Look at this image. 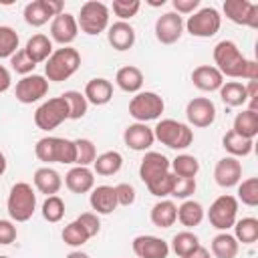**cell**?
<instances>
[{"label": "cell", "mask_w": 258, "mask_h": 258, "mask_svg": "<svg viewBox=\"0 0 258 258\" xmlns=\"http://www.w3.org/2000/svg\"><path fill=\"white\" fill-rule=\"evenodd\" d=\"M34 153L40 161L44 163H64V165H73L77 159V147L73 139L67 137H52L46 135L42 139L36 141L34 145Z\"/></svg>", "instance_id": "cell-1"}, {"label": "cell", "mask_w": 258, "mask_h": 258, "mask_svg": "<svg viewBox=\"0 0 258 258\" xmlns=\"http://www.w3.org/2000/svg\"><path fill=\"white\" fill-rule=\"evenodd\" d=\"M81 67V54L73 46H62L52 50L48 60L44 62V77L52 83H62L71 79Z\"/></svg>", "instance_id": "cell-2"}, {"label": "cell", "mask_w": 258, "mask_h": 258, "mask_svg": "<svg viewBox=\"0 0 258 258\" xmlns=\"http://www.w3.org/2000/svg\"><path fill=\"white\" fill-rule=\"evenodd\" d=\"M214 62H216V69L222 73V77L242 79L248 58L242 54V50L234 40H220L214 46Z\"/></svg>", "instance_id": "cell-3"}, {"label": "cell", "mask_w": 258, "mask_h": 258, "mask_svg": "<svg viewBox=\"0 0 258 258\" xmlns=\"http://www.w3.org/2000/svg\"><path fill=\"white\" fill-rule=\"evenodd\" d=\"M6 210L14 222H28L36 210V194L32 185L26 181L14 183L6 200Z\"/></svg>", "instance_id": "cell-4"}, {"label": "cell", "mask_w": 258, "mask_h": 258, "mask_svg": "<svg viewBox=\"0 0 258 258\" xmlns=\"http://www.w3.org/2000/svg\"><path fill=\"white\" fill-rule=\"evenodd\" d=\"M153 135L159 143H163L169 149L181 151L187 149L194 141V131L189 129V125L175 121V119H161L157 121V125L153 127Z\"/></svg>", "instance_id": "cell-5"}, {"label": "cell", "mask_w": 258, "mask_h": 258, "mask_svg": "<svg viewBox=\"0 0 258 258\" xmlns=\"http://www.w3.org/2000/svg\"><path fill=\"white\" fill-rule=\"evenodd\" d=\"M77 24L89 36L101 34L103 30L109 28V6L103 2H97V0L85 2L77 16Z\"/></svg>", "instance_id": "cell-6"}, {"label": "cell", "mask_w": 258, "mask_h": 258, "mask_svg": "<svg viewBox=\"0 0 258 258\" xmlns=\"http://www.w3.org/2000/svg\"><path fill=\"white\" fill-rule=\"evenodd\" d=\"M165 109L163 99L153 91H139L129 101V115L135 119V123H147L161 117Z\"/></svg>", "instance_id": "cell-7"}, {"label": "cell", "mask_w": 258, "mask_h": 258, "mask_svg": "<svg viewBox=\"0 0 258 258\" xmlns=\"http://www.w3.org/2000/svg\"><path fill=\"white\" fill-rule=\"evenodd\" d=\"M220 26H222V16L214 6H204V8L196 10L183 22V28L196 38H210V36L218 34Z\"/></svg>", "instance_id": "cell-8"}, {"label": "cell", "mask_w": 258, "mask_h": 258, "mask_svg": "<svg viewBox=\"0 0 258 258\" xmlns=\"http://www.w3.org/2000/svg\"><path fill=\"white\" fill-rule=\"evenodd\" d=\"M67 119H69V105L62 97H52L42 105H38V109L34 111V123L42 131H52Z\"/></svg>", "instance_id": "cell-9"}, {"label": "cell", "mask_w": 258, "mask_h": 258, "mask_svg": "<svg viewBox=\"0 0 258 258\" xmlns=\"http://www.w3.org/2000/svg\"><path fill=\"white\" fill-rule=\"evenodd\" d=\"M236 218H238V200L230 194L216 198L208 210L210 224L220 232H228L236 224Z\"/></svg>", "instance_id": "cell-10"}, {"label": "cell", "mask_w": 258, "mask_h": 258, "mask_svg": "<svg viewBox=\"0 0 258 258\" xmlns=\"http://www.w3.org/2000/svg\"><path fill=\"white\" fill-rule=\"evenodd\" d=\"M62 12H64V4L60 0H34L24 6V22L38 28Z\"/></svg>", "instance_id": "cell-11"}, {"label": "cell", "mask_w": 258, "mask_h": 258, "mask_svg": "<svg viewBox=\"0 0 258 258\" xmlns=\"http://www.w3.org/2000/svg\"><path fill=\"white\" fill-rule=\"evenodd\" d=\"M222 8L226 18L232 20L234 24L258 28V4L248 0H226Z\"/></svg>", "instance_id": "cell-12"}, {"label": "cell", "mask_w": 258, "mask_h": 258, "mask_svg": "<svg viewBox=\"0 0 258 258\" xmlns=\"http://www.w3.org/2000/svg\"><path fill=\"white\" fill-rule=\"evenodd\" d=\"M46 93H48V81L42 75H26L16 83V89H14L16 101L24 105H32L40 101Z\"/></svg>", "instance_id": "cell-13"}, {"label": "cell", "mask_w": 258, "mask_h": 258, "mask_svg": "<svg viewBox=\"0 0 258 258\" xmlns=\"http://www.w3.org/2000/svg\"><path fill=\"white\" fill-rule=\"evenodd\" d=\"M181 34H183V18L173 10L163 12L155 20V38L161 44H173L181 38Z\"/></svg>", "instance_id": "cell-14"}, {"label": "cell", "mask_w": 258, "mask_h": 258, "mask_svg": "<svg viewBox=\"0 0 258 258\" xmlns=\"http://www.w3.org/2000/svg\"><path fill=\"white\" fill-rule=\"evenodd\" d=\"M185 117L194 127H210L216 121V105L208 97H196L185 105Z\"/></svg>", "instance_id": "cell-15"}, {"label": "cell", "mask_w": 258, "mask_h": 258, "mask_svg": "<svg viewBox=\"0 0 258 258\" xmlns=\"http://www.w3.org/2000/svg\"><path fill=\"white\" fill-rule=\"evenodd\" d=\"M131 248L137 258H167L169 256V244L151 234L135 236L131 242Z\"/></svg>", "instance_id": "cell-16"}, {"label": "cell", "mask_w": 258, "mask_h": 258, "mask_svg": "<svg viewBox=\"0 0 258 258\" xmlns=\"http://www.w3.org/2000/svg\"><path fill=\"white\" fill-rule=\"evenodd\" d=\"M77 34H79V24L73 14L62 12L50 20V40L58 42L60 46H71Z\"/></svg>", "instance_id": "cell-17"}, {"label": "cell", "mask_w": 258, "mask_h": 258, "mask_svg": "<svg viewBox=\"0 0 258 258\" xmlns=\"http://www.w3.org/2000/svg\"><path fill=\"white\" fill-rule=\"evenodd\" d=\"M240 179H242V163H240V159L226 155V157H222L216 163V167H214V181L220 187H224V189L234 187V185L240 183Z\"/></svg>", "instance_id": "cell-18"}, {"label": "cell", "mask_w": 258, "mask_h": 258, "mask_svg": "<svg viewBox=\"0 0 258 258\" xmlns=\"http://www.w3.org/2000/svg\"><path fill=\"white\" fill-rule=\"evenodd\" d=\"M169 171V159L159 151H147L139 163V177L147 185Z\"/></svg>", "instance_id": "cell-19"}, {"label": "cell", "mask_w": 258, "mask_h": 258, "mask_svg": "<svg viewBox=\"0 0 258 258\" xmlns=\"http://www.w3.org/2000/svg\"><path fill=\"white\" fill-rule=\"evenodd\" d=\"M123 141L133 151H147L155 143V135L147 123H131L123 131Z\"/></svg>", "instance_id": "cell-20"}, {"label": "cell", "mask_w": 258, "mask_h": 258, "mask_svg": "<svg viewBox=\"0 0 258 258\" xmlns=\"http://www.w3.org/2000/svg\"><path fill=\"white\" fill-rule=\"evenodd\" d=\"M191 83L200 91L212 93V91H220V87L224 85V77L214 64H200L191 71Z\"/></svg>", "instance_id": "cell-21"}, {"label": "cell", "mask_w": 258, "mask_h": 258, "mask_svg": "<svg viewBox=\"0 0 258 258\" xmlns=\"http://www.w3.org/2000/svg\"><path fill=\"white\" fill-rule=\"evenodd\" d=\"M107 40L109 44L123 52V50H129L133 44H135V28L129 24V22H123V20H117L113 22L109 28H107Z\"/></svg>", "instance_id": "cell-22"}, {"label": "cell", "mask_w": 258, "mask_h": 258, "mask_svg": "<svg viewBox=\"0 0 258 258\" xmlns=\"http://www.w3.org/2000/svg\"><path fill=\"white\" fill-rule=\"evenodd\" d=\"M89 204L91 208L95 210V214H101V216H107V214H113L117 210V196H115V187L113 185H97L91 189V196H89Z\"/></svg>", "instance_id": "cell-23"}, {"label": "cell", "mask_w": 258, "mask_h": 258, "mask_svg": "<svg viewBox=\"0 0 258 258\" xmlns=\"http://www.w3.org/2000/svg\"><path fill=\"white\" fill-rule=\"evenodd\" d=\"M64 185L73 191V194H89L95 187V173L89 167H81L75 165L67 171L64 175Z\"/></svg>", "instance_id": "cell-24"}, {"label": "cell", "mask_w": 258, "mask_h": 258, "mask_svg": "<svg viewBox=\"0 0 258 258\" xmlns=\"http://www.w3.org/2000/svg\"><path fill=\"white\" fill-rule=\"evenodd\" d=\"M32 181H34V187H36L40 194H44L46 198H48V196H56L58 189L62 187V177H60V173H58L56 169L48 167V165L38 167V169L34 171V175H32Z\"/></svg>", "instance_id": "cell-25"}, {"label": "cell", "mask_w": 258, "mask_h": 258, "mask_svg": "<svg viewBox=\"0 0 258 258\" xmlns=\"http://www.w3.org/2000/svg\"><path fill=\"white\" fill-rule=\"evenodd\" d=\"M83 95H85L87 103L101 107V105H107L113 99V85H111V81H107L103 77H97V79H91L85 85Z\"/></svg>", "instance_id": "cell-26"}, {"label": "cell", "mask_w": 258, "mask_h": 258, "mask_svg": "<svg viewBox=\"0 0 258 258\" xmlns=\"http://www.w3.org/2000/svg\"><path fill=\"white\" fill-rule=\"evenodd\" d=\"M24 52L28 54V58L38 64V62H46L48 56L52 54V40L46 36V34H34L26 40V46H24Z\"/></svg>", "instance_id": "cell-27"}, {"label": "cell", "mask_w": 258, "mask_h": 258, "mask_svg": "<svg viewBox=\"0 0 258 258\" xmlns=\"http://www.w3.org/2000/svg\"><path fill=\"white\" fill-rule=\"evenodd\" d=\"M151 224L157 228H171L177 220V206L171 200H161L157 204H153L151 212H149Z\"/></svg>", "instance_id": "cell-28"}, {"label": "cell", "mask_w": 258, "mask_h": 258, "mask_svg": "<svg viewBox=\"0 0 258 258\" xmlns=\"http://www.w3.org/2000/svg\"><path fill=\"white\" fill-rule=\"evenodd\" d=\"M115 83L125 93H139L143 87V73H141V69H137L133 64L121 67L115 75Z\"/></svg>", "instance_id": "cell-29"}, {"label": "cell", "mask_w": 258, "mask_h": 258, "mask_svg": "<svg viewBox=\"0 0 258 258\" xmlns=\"http://www.w3.org/2000/svg\"><path fill=\"white\" fill-rule=\"evenodd\" d=\"M222 147L230 153V157H246L252 153V147H254V139H248V137H242L238 135L236 131H226V135L222 137Z\"/></svg>", "instance_id": "cell-30"}, {"label": "cell", "mask_w": 258, "mask_h": 258, "mask_svg": "<svg viewBox=\"0 0 258 258\" xmlns=\"http://www.w3.org/2000/svg\"><path fill=\"white\" fill-rule=\"evenodd\" d=\"M212 256L214 258H236L238 256V250H240V242L228 234V232H220L212 238Z\"/></svg>", "instance_id": "cell-31"}, {"label": "cell", "mask_w": 258, "mask_h": 258, "mask_svg": "<svg viewBox=\"0 0 258 258\" xmlns=\"http://www.w3.org/2000/svg\"><path fill=\"white\" fill-rule=\"evenodd\" d=\"M121 167H123V155L119 151H105V153L97 155V159L93 161V169H95L93 173L103 175V177L119 173Z\"/></svg>", "instance_id": "cell-32"}, {"label": "cell", "mask_w": 258, "mask_h": 258, "mask_svg": "<svg viewBox=\"0 0 258 258\" xmlns=\"http://www.w3.org/2000/svg\"><path fill=\"white\" fill-rule=\"evenodd\" d=\"M232 131H236L242 137L254 139L258 135V111H250V109H242L236 117H234V127Z\"/></svg>", "instance_id": "cell-33"}, {"label": "cell", "mask_w": 258, "mask_h": 258, "mask_svg": "<svg viewBox=\"0 0 258 258\" xmlns=\"http://www.w3.org/2000/svg\"><path fill=\"white\" fill-rule=\"evenodd\" d=\"M177 220L185 228H196L204 220V206L196 200H183L177 208Z\"/></svg>", "instance_id": "cell-34"}, {"label": "cell", "mask_w": 258, "mask_h": 258, "mask_svg": "<svg viewBox=\"0 0 258 258\" xmlns=\"http://www.w3.org/2000/svg\"><path fill=\"white\" fill-rule=\"evenodd\" d=\"M220 99L224 105L228 107H244L248 101L246 95V85L238 83V81H228L220 87Z\"/></svg>", "instance_id": "cell-35"}, {"label": "cell", "mask_w": 258, "mask_h": 258, "mask_svg": "<svg viewBox=\"0 0 258 258\" xmlns=\"http://www.w3.org/2000/svg\"><path fill=\"white\" fill-rule=\"evenodd\" d=\"M169 169L175 177H196L200 171V161L189 153H179L175 159L169 161Z\"/></svg>", "instance_id": "cell-36"}, {"label": "cell", "mask_w": 258, "mask_h": 258, "mask_svg": "<svg viewBox=\"0 0 258 258\" xmlns=\"http://www.w3.org/2000/svg\"><path fill=\"white\" fill-rule=\"evenodd\" d=\"M198 246H202V244H200V238H198L194 232L183 230V232H177V234L171 238V248H169V250H173L175 256L185 258V256L191 254Z\"/></svg>", "instance_id": "cell-37"}, {"label": "cell", "mask_w": 258, "mask_h": 258, "mask_svg": "<svg viewBox=\"0 0 258 258\" xmlns=\"http://www.w3.org/2000/svg\"><path fill=\"white\" fill-rule=\"evenodd\" d=\"M234 228V238L242 244H254L258 240V220L256 218H242L236 220Z\"/></svg>", "instance_id": "cell-38"}, {"label": "cell", "mask_w": 258, "mask_h": 258, "mask_svg": "<svg viewBox=\"0 0 258 258\" xmlns=\"http://www.w3.org/2000/svg\"><path fill=\"white\" fill-rule=\"evenodd\" d=\"M62 242L67 244V246H71V248H79V246H83V244H87L89 240H91V236H89V232L77 222V220H73L71 224H67L64 228H62Z\"/></svg>", "instance_id": "cell-39"}, {"label": "cell", "mask_w": 258, "mask_h": 258, "mask_svg": "<svg viewBox=\"0 0 258 258\" xmlns=\"http://www.w3.org/2000/svg\"><path fill=\"white\" fill-rule=\"evenodd\" d=\"M60 97L69 105V119H81V117L87 115L89 103H87V99L81 91H64Z\"/></svg>", "instance_id": "cell-40"}, {"label": "cell", "mask_w": 258, "mask_h": 258, "mask_svg": "<svg viewBox=\"0 0 258 258\" xmlns=\"http://www.w3.org/2000/svg\"><path fill=\"white\" fill-rule=\"evenodd\" d=\"M75 147H77V159H75L77 165L89 167L97 159V147H95V143L91 139L79 137V139H75Z\"/></svg>", "instance_id": "cell-41"}, {"label": "cell", "mask_w": 258, "mask_h": 258, "mask_svg": "<svg viewBox=\"0 0 258 258\" xmlns=\"http://www.w3.org/2000/svg\"><path fill=\"white\" fill-rule=\"evenodd\" d=\"M244 206L256 208L258 206V177H248L238 183V198Z\"/></svg>", "instance_id": "cell-42"}, {"label": "cell", "mask_w": 258, "mask_h": 258, "mask_svg": "<svg viewBox=\"0 0 258 258\" xmlns=\"http://www.w3.org/2000/svg\"><path fill=\"white\" fill-rule=\"evenodd\" d=\"M18 32L12 26H0V58H10L18 50Z\"/></svg>", "instance_id": "cell-43"}, {"label": "cell", "mask_w": 258, "mask_h": 258, "mask_svg": "<svg viewBox=\"0 0 258 258\" xmlns=\"http://www.w3.org/2000/svg\"><path fill=\"white\" fill-rule=\"evenodd\" d=\"M62 216H64V202H62V198L48 196L44 200V204H42V218L46 222H50V224H56V222L62 220Z\"/></svg>", "instance_id": "cell-44"}, {"label": "cell", "mask_w": 258, "mask_h": 258, "mask_svg": "<svg viewBox=\"0 0 258 258\" xmlns=\"http://www.w3.org/2000/svg\"><path fill=\"white\" fill-rule=\"evenodd\" d=\"M173 183H175V175H173L171 169H169V171L163 173L161 177H157V179H153L151 183H147V189H149V194L155 196V198H165V196L171 194Z\"/></svg>", "instance_id": "cell-45"}, {"label": "cell", "mask_w": 258, "mask_h": 258, "mask_svg": "<svg viewBox=\"0 0 258 258\" xmlns=\"http://www.w3.org/2000/svg\"><path fill=\"white\" fill-rule=\"evenodd\" d=\"M139 8H141V2L139 0H113V4H111V10L123 22H127L129 18H133L139 12Z\"/></svg>", "instance_id": "cell-46"}, {"label": "cell", "mask_w": 258, "mask_h": 258, "mask_svg": "<svg viewBox=\"0 0 258 258\" xmlns=\"http://www.w3.org/2000/svg\"><path fill=\"white\" fill-rule=\"evenodd\" d=\"M196 177H175V183H173V189L169 196L177 198V200H189V196L196 194Z\"/></svg>", "instance_id": "cell-47"}, {"label": "cell", "mask_w": 258, "mask_h": 258, "mask_svg": "<svg viewBox=\"0 0 258 258\" xmlns=\"http://www.w3.org/2000/svg\"><path fill=\"white\" fill-rule=\"evenodd\" d=\"M10 64H12V69H14L18 75H22V77L32 75V71H34V67H36V64L28 58V54L24 52V48L16 50V52L10 56Z\"/></svg>", "instance_id": "cell-48"}, {"label": "cell", "mask_w": 258, "mask_h": 258, "mask_svg": "<svg viewBox=\"0 0 258 258\" xmlns=\"http://www.w3.org/2000/svg\"><path fill=\"white\" fill-rule=\"evenodd\" d=\"M115 196H117V204L119 206H133L135 204V198H137V194H135V187L131 185V183H117L115 185Z\"/></svg>", "instance_id": "cell-49"}, {"label": "cell", "mask_w": 258, "mask_h": 258, "mask_svg": "<svg viewBox=\"0 0 258 258\" xmlns=\"http://www.w3.org/2000/svg\"><path fill=\"white\" fill-rule=\"evenodd\" d=\"M77 222L89 232V236L93 238V236H97L99 234V230H101V222H99V216L95 214V212H85V214H81L79 218H77Z\"/></svg>", "instance_id": "cell-50"}, {"label": "cell", "mask_w": 258, "mask_h": 258, "mask_svg": "<svg viewBox=\"0 0 258 258\" xmlns=\"http://www.w3.org/2000/svg\"><path fill=\"white\" fill-rule=\"evenodd\" d=\"M16 236H18L16 226L10 220H0V244L8 246V244H12L16 240Z\"/></svg>", "instance_id": "cell-51"}, {"label": "cell", "mask_w": 258, "mask_h": 258, "mask_svg": "<svg viewBox=\"0 0 258 258\" xmlns=\"http://www.w3.org/2000/svg\"><path fill=\"white\" fill-rule=\"evenodd\" d=\"M173 12L175 14H194L196 10H200V0H173L171 2Z\"/></svg>", "instance_id": "cell-52"}, {"label": "cell", "mask_w": 258, "mask_h": 258, "mask_svg": "<svg viewBox=\"0 0 258 258\" xmlns=\"http://www.w3.org/2000/svg\"><path fill=\"white\" fill-rule=\"evenodd\" d=\"M10 85H12L10 71H8L4 64H0V93H6V91L10 89Z\"/></svg>", "instance_id": "cell-53"}, {"label": "cell", "mask_w": 258, "mask_h": 258, "mask_svg": "<svg viewBox=\"0 0 258 258\" xmlns=\"http://www.w3.org/2000/svg\"><path fill=\"white\" fill-rule=\"evenodd\" d=\"M242 79H246V81H258V62L256 60H248Z\"/></svg>", "instance_id": "cell-54"}, {"label": "cell", "mask_w": 258, "mask_h": 258, "mask_svg": "<svg viewBox=\"0 0 258 258\" xmlns=\"http://www.w3.org/2000/svg\"><path fill=\"white\" fill-rule=\"evenodd\" d=\"M185 258H212V254H210V250L208 248H204V246H198L191 254H187Z\"/></svg>", "instance_id": "cell-55"}, {"label": "cell", "mask_w": 258, "mask_h": 258, "mask_svg": "<svg viewBox=\"0 0 258 258\" xmlns=\"http://www.w3.org/2000/svg\"><path fill=\"white\" fill-rule=\"evenodd\" d=\"M67 258H91L87 252H81V250H73L71 254H67Z\"/></svg>", "instance_id": "cell-56"}, {"label": "cell", "mask_w": 258, "mask_h": 258, "mask_svg": "<svg viewBox=\"0 0 258 258\" xmlns=\"http://www.w3.org/2000/svg\"><path fill=\"white\" fill-rule=\"evenodd\" d=\"M6 155L2 153V149H0V175H4V171H6Z\"/></svg>", "instance_id": "cell-57"}, {"label": "cell", "mask_w": 258, "mask_h": 258, "mask_svg": "<svg viewBox=\"0 0 258 258\" xmlns=\"http://www.w3.org/2000/svg\"><path fill=\"white\" fill-rule=\"evenodd\" d=\"M147 4H149V6H163V4H165V0H149Z\"/></svg>", "instance_id": "cell-58"}, {"label": "cell", "mask_w": 258, "mask_h": 258, "mask_svg": "<svg viewBox=\"0 0 258 258\" xmlns=\"http://www.w3.org/2000/svg\"><path fill=\"white\" fill-rule=\"evenodd\" d=\"M0 258H8V256H0Z\"/></svg>", "instance_id": "cell-59"}]
</instances>
